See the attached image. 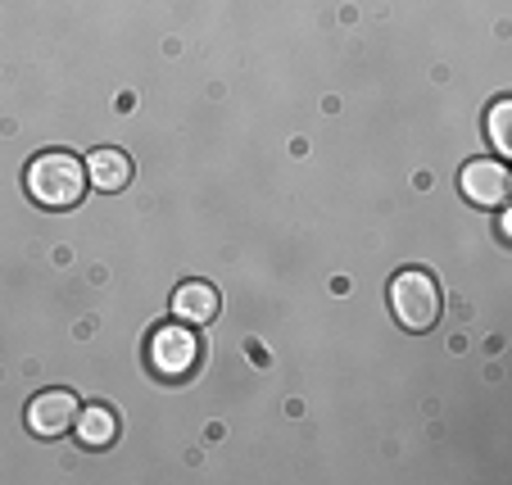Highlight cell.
<instances>
[{
  "label": "cell",
  "instance_id": "6da1fadb",
  "mask_svg": "<svg viewBox=\"0 0 512 485\" xmlns=\"http://www.w3.org/2000/svg\"><path fill=\"white\" fill-rule=\"evenodd\" d=\"M87 191V164L68 150H41L28 164V195L41 209H73Z\"/></svg>",
  "mask_w": 512,
  "mask_h": 485
},
{
  "label": "cell",
  "instance_id": "7a4b0ae2",
  "mask_svg": "<svg viewBox=\"0 0 512 485\" xmlns=\"http://www.w3.org/2000/svg\"><path fill=\"white\" fill-rule=\"evenodd\" d=\"M390 309H395V318L404 322L408 331H431L435 322H440L445 300H440V286H435L431 272L404 268L395 282H390Z\"/></svg>",
  "mask_w": 512,
  "mask_h": 485
},
{
  "label": "cell",
  "instance_id": "3957f363",
  "mask_svg": "<svg viewBox=\"0 0 512 485\" xmlns=\"http://www.w3.org/2000/svg\"><path fill=\"white\" fill-rule=\"evenodd\" d=\"M200 363V336L186 322H168V327L150 331V368L164 381H186Z\"/></svg>",
  "mask_w": 512,
  "mask_h": 485
},
{
  "label": "cell",
  "instance_id": "277c9868",
  "mask_svg": "<svg viewBox=\"0 0 512 485\" xmlns=\"http://www.w3.org/2000/svg\"><path fill=\"white\" fill-rule=\"evenodd\" d=\"M73 422H78V395H68V390H41L28 404V431L41 440L68 436Z\"/></svg>",
  "mask_w": 512,
  "mask_h": 485
},
{
  "label": "cell",
  "instance_id": "5b68a950",
  "mask_svg": "<svg viewBox=\"0 0 512 485\" xmlns=\"http://www.w3.org/2000/svg\"><path fill=\"white\" fill-rule=\"evenodd\" d=\"M512 191V177L499 159H476V164L463 168V195L476 204V209H499Z\"/></svg>",
  "mask_w": 512,
  "mask_h": 485
},
{
  "label": "cell",
  "instance_id": "8992f818",
  "mask_svg": "<svg viewBox=\"0 0 512 485\" xmlns=\"http://www.w3.org/2000/svg\"><path fill=\"white\" fill-rule=\"evenodd\" d=\"M218 309H223V300H218V291H213L209 282H182L173 291V313H177V322H186V327L213 322Z\"/></svg>",
  "mask_w": 512,
  "mask_h": 485
},
{
  "label": "cell",
  "instance_id": "52a82bcc",
  "mask_svg": "<svg viewBox=\"0 0 512 485\" xmlns=\"http://www.w3.org/2000/svg\"><path fill=\"white\" fill-rule=\"evenodd\" d=\"M73 427H78V440L87 449H109L118 440V413L105 404H87V408H78Z\"/></svg>",
  "mask_w": 512,
  "mask_h": 485
},
{
  "label": "cell",
  "instance_id": "ba28073f",
  "mask_svg": "<svg viewBox=\"0 0 512 485\" xmlns=\"http://www.w3.org/2000/svg\"><path fill=\"white\" fill-rule=\"evenodd\" d=\"M87 182L100 186V191H123L132 182V159L123 150H96L87 159Z\"/></svg>",
  "mask_w": 512,
  "mask_h": 485
},
{
  "label": "cell",
  "instance_id": "9c48e42d",
  "mask_svg": "<svg viewBox=\"0 0 512 485\" xmlns=\"http://www.w3.org/2000/svg\"><path fill=\"white\" fill-rule=\"evenodd\" d=\"M508 114H512V100H494V109H490V141H494V150H499V155H508V150H512Z\"/></svg>",
  "mask_w": 512,
  "mask_h": 485
}]
</instances>
